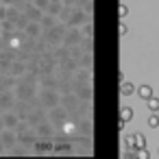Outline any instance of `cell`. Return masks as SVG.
<instances>
[{
    "label": "cell",
    "instance_id": "6da1fadb",
    "mask_svg": "<svg viewBox=\"0 0 159 159\" xmlns=\"http://www.w3.org/2000/svg\"><path fill=\"white\" fill-rule=\"evenodd\" d=\"M137 96H139L142 100L150 98V96H152V87H150V85H139V87H137Z\"/></svg>",
    "mask_w": 159,
    "mask_h": 159
},
{
    "label": "cell",
    "instance_id": "7a4b0ae2",
    "mask_svg": "<svg viewBox=\"0 0 159 159\" xmlns=\"http://www.w3.org/2000/svg\"><path fill=\"white\" fill-rule=\"evenodd\" d=\"M133 92H135V85L129 83V81H126V83L122 81V85H120V94H122V96H131Z\"/></svg>",
    "mask_w": 159,
    "mask_h": 159
},
{
    "label": "cell",
    "instance_id": "3957f363",
    "mask_svg": "<svg viewBox=\"0 0 159 159\" xmlns=\"http://www.w3.org/2000/svg\"><path fill=\"white\" fill-rule=\"evenodd\" d=\"M131 118H133V109H131V107H120V120L129 122Z\"/></svg>",
    "mask_w": 159,
    "mask_h": 159
},
{
    "label": "cell",
    "instance_id": "277c9868",
    "mask_svg": "<svg viewBox=\"0 0 159 159\" xmlns=\"http://www.w3.org/2000/svg\"><path fill=\"white\" fill-rule=\"evenodd\" d=\"M146 100H148V109H150V111H157V113H159V98H157V96L152 94V96H150V98H146Z\"/></svg>",
    "mask_w": 159,
    "mask_h": 159
},
{
    "label": "cell",
    "instance_id": "5b68a950",
    "mask_svg": "<svg viewBox=\"0 0 159 159\" xmlns=\"http://www.w3.org/2000/svg\"><path fill=\"white\" fill-rule=\"evenodd\" d=\"M148 126H152V129L159 126V116H157V111H152V113L148 116Z\"/></svg>",
    "mask_w": 159,
    "mask_h": 159
},
{
    "label": "cell",
    "instance_id": "8992f818",
    "mask_svg": "<svg viewBox=\"0 0 159 159\" xmlns=\"http://www.w3.org/2000/svg\"><path fill=\"white\" fill-rule=\"evenodd\" d=\"M126 13H129L126 5H124V2H120V7H118V16H120V20H124V18H126Z\"/></svg>",
    "mask_w": 159,
    "mask_h": 159
},
{
    "label": "cell",
    "instance_id": "52a82bcc",
    "mask_svg": "<svg viewBox=\"0 0 159 159\" xmlns=\"http://www.w3.org/2000/svg\"><path fill=\"white\" fill-rule=\"evenodd\" d=\"M137 157H142V159H146V157H150V152H148L146 148H137Z\"/></svg>",
    "mask_w": 159,
    "mask_h": 159
},
{
    "label": "cell",
    "instance_id": "ba28073f",
    "mask_svg": "<svg viewBox=\"0 0 159 159\" xmlns=\"http://www.w3.org/2000/svg\"><path fill=\"white\" fill-rule=\"evenodd\" d=\"M118 31H120V35H126V26H124V22H120V26H118Z\"/></svg>",
    "mask_w": 159,
    "mask_h": 159
}]
</instances>
